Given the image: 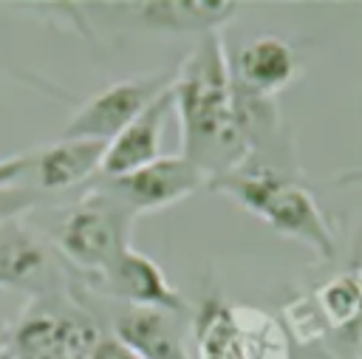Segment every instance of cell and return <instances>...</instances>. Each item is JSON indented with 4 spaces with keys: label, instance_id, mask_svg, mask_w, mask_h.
<instances>
[{
    "label": "cell",
    "instance_id": "1",
    "mask_svg": "<svg viewBox=\"0 0 362 359\" xmlns=\"http://www.w3.org/2000/svg\"><path fill=\"white\" fill-rule=\"evenodd\" d=\"M173 113L178 116L181 153L209 181L249 161V144L238 119L229 51L221 31L204 34L175 62Z\"/></svg>",
    "mask_w": 362,
    "mask_h": 359
},
{
    "label": "cell",
    "instance_id": "2",
    "mask_svg": "<svg viewBox=\"0 0 362 359\" xmlns=\"http://www.w3.org/2000/svg\"><path fill=\"white\" fill-rule=\"evenodd\" d=\"M206 189L232 198L280 237L303 243L317 260H331L337 254V232L331 218L314 192L297 181V175L246 161L235 172L212 178Z\"/></svg>",
    "mask_w": 362,
    "mask_h": 359
},
{
    "label": "cell",
    "instance_id": "3",
    "mask_svg": "<svg viewBox=\"0 0 362 359\" xmlns=\"http://www.w3.org/2000/svg\"><path fill=\"white\" fill-rule=\"evenodd\" d=\"M192 359H291L277 317L246 302H226L209 288L189 319Z\"/></svg>",
    "mask_w": 362,
    "mask_h": 359
},
{
    "label": "cell",
    "instance_id": "4",
    "mask_svg": "<svg viewBox=\"0 0 362 359\" xmlns=\"http://www.w3.org/2000/svg\"><path fill=\"white\" fill-rule=\"evenodd\" d=\"M133 220L136 215L116 195L96 187L59 218L54 229L57 252L85 283H93L124 249H130Z\"/></svg>",
    "mask_w": 362,
    "mask_h": 359
},
{
    "label": "cell",
    "instance_id": "5",
    "mask_svg": "<svg viewBox=\"0 0 362 359\" xmlns=\"http://www.w3.org/2000/svg\"><path fill=\"white\" fill-rule=\"evenodd\" d=\"M107 331L79 300L34 297L11 328L6 348L14 359H93Z\"/></svg>",
    "mask_w": 362,
    "mask_h": 359
},
{
    "label": "cell",
    "instance_id": "6",
    "mask_svg": "<svg viewBox=\"0 0 362 359\" xmlns=\"http://www.w3.org/2000/svg\"><path fill=\"white\" fill-rule=\"evenodd\" d=\"M173 79H175V65H167V68H158V71H150L141 76H130V79H119V82L102 88L90 99H85V105L68 119L62 139L110 141L147 105H153L164 90H170Z\"/></svg>",
    "mask_w": 362,
    "mask_h": 359
},
{
    "label": "cell",
    "instance_id": "7",
    "mask_svg": "<svg viewBox=\"0 0 362 359\" xmlns=\"http://www.w3.org/2000/svg\"><path fill=\"white\" fill-rule=\"evenodd\" d=\"M206 184L209 178L184 155H158L156 161L127 175L102 178L99 187L116 195L139 218L141 212H158V209L175 206L184 198L195 195L198 189H206Z\"/></svg>",
    "mask_w": 362,
    "mask_h": 359
},
{
    "label": "cell",
    "instance_id": "8",
    "mask_svg": "<svg viewBox=\"0 0 362 359\" xmlns=\"http://www.w3.org/2000/svg\"><path fill=\"white\" fill-rule=\"evenodd\" d=\"M110 336L136 359H192L178 311L122 305L110 319Z\"/></svg>",
    "mask_w": 362,
    "mask_h": 359
},
{
    "label": "cell",
    "instance_id": "9",
    "mask_svg": "<svg viewBox=\"0 0 362 359\" xmlns=\"http://www.w3.org/2000/svg\"><path fill=\"white\" fill-rule=\"evenodd\" d=\"M88 286L119 300L122 305H150V308H167L178 314L187 308L181 291L167 280L161 266L133 246L124 249L113 260V266Z\"/></svg>",
    "mask_w": 362,
    "mask_h": 359
},
{
    "label": "cell",
    "instance_id": "10",
    "mask_svg": "<svg viewBox=\"0 0 362 359\" xmlns=\"http://www.w3.org/2000/svg\"><path fill=\"white\" fill-rule=\"evenodd\" d=\"M0 286L34 297L59 294V266L48 246L20 220L0 226Z\"/></svg>",
    "mask_w": 362,
    "mask_h": 359
},
{
    "label": "cell",
    "instance_id": "11",
    "mask_svg": "<svg viewBox=\"0 0 362 359\" xmlns=\"http://www.w3.org/2000/svg\"><path fill=\"white\" fill-rule=\"evenodd\" d=\"M229 71H232V85L240 93L274 99L297 79L300 59L286 40L266 34L243 42L238 54H229Z\"/></svg>",
    "mask_w": 362,
    "mask_h": 359
},
{
    "label": "cell",
    "instance_id": "12",
    "mask_svg": "<svg viewBox=\"0 0 362 359\" xmlns=\"http://www.w3.org/2000/svg\"><path fill=\"white\" fill-rule=\"evenodd\" d=\"M173 113V93L164 90L153 105H147L124 130H119L102 155L99 175L102 178H119L127 175L161 155V133Z\"/></svg>",
    "mask_w": 362,
    "mask_h": 359
},
{
    "label": "cell",
    "instance_id": "13",
    "mask_svg": "<svg viewBox=\"0 0 362 359\" xmlns=\"http://www.w3.org/2000/svg\"><path fill=\"white\" fill-rule=\"evenodd\" d=\"M133 17L153 31L164 34H212L221 31L235 14L238 3L226 0H150V3H130Z\"/></svg>",
    "mask_w": 362,
    "mask_h": 359
},
{
    "label": "cell",
    "instance_id": "14",
    "mask_svg": "<svg viewBox=\"0 0 362 359\" xmlns=\"http://www.w3.org/2000/svg\"><path fill=\"white\" fill-rule=\"evenodd\" d=\"M107 141L99 139H59L34 150V175L42 192H59L85 184L99 172Z\"/></svg>",
    "mask_w": 362,
    "mask_h": 359
},
{
    "label": "cell",
    "instance_id": "15",
    "mask_svg": "<svg viewBox=\"0 0 362 359\" xmlns=\"http://www.w3.org/2000/svg\"><path fill=\"white\" fill-rule=\"evenodd\" d=\"M328 336H339L345 345L362 342V277L342 271L311 291Z\"/></svg>",
    "mask_w": 362,
    "mask_h": 359
},
{
    "label": "cell",
    "instance_id": "16",
    "mask_svg": "<svg viewBox=\"0 0 362 359\" xmlns=\"http://www.w3.org/2000/svg\"><path fill=\"white\" fill-rule=\"evenodd\" d=\"M280 325L288 342L300 348H314L328 339V328L311 294H294L291 300H286L280 305Z\"/></svg>",
    "mask_w": 362,
    "mask_h": 359
},
{
    "label": "cell",
    "instance_id": "17",
    "mask_svg": "<svg viewBox=\"0 0 362 359\" xmlns=\"http://www.w3.org/2000/svg\"><path fill=\"white\" fill-rule=\"evenodd\" d=\"M40 201V192H31L25 187H8L0 189V226L8 220H17V215H23L25 209H31Z\"/></svg>",
    "mask_w": 362,
    "mask_h": 359
},
{
    "label": "cell",
    "instance_id": "18",
    "mask_svg": "<svg viewBox=\"0 0 362 359\" xmlns=\"http://www.w3.org/2000/svg\"><path fill=\"white\" fill-rule=\"evenodd\" d=\"M31 170H34V150H28V153H14V155L0 158V189L17 187V181L25 178Z\"/></svg>",
    "mask_w": 362,
    "mask_h": 359
},
{
    "label": "cell",
    "instance_id": "19",
    "mask_svg": "<svg viewBox=\"0 0 362 359\" xmlns=\"http://www.w3.org/2000/svg\"><path fill=\"white\" fill-rule=\"evenodd\" d=\"M337 187H359L362 184V167H354V170H345L334 178Z\"/></svg>",
    "mask_w": 362,
    "mask_h": 359
},
{
    "label": "cell",
    "instance_id": "20",
    "mask_svg": "<svg viewBox=\"0 0 362 359\" xmlns=\"http://www.w3.org/2000/svg\"><path fill=\"white\" fill-rule=\"evenodd\" d=\"M359 277H362V249H359V254H356V269H354Z\"/></svg>",
    "mask_w": 362,
    "mask_h": 359
},
{
    "label": "cell",
    "instance_id": "21",
    "mask_svg": "<svg viewBox=\"0 0 362 359\" xmlns=\"http://www.w3.org/2000/svg\"><path fill=\"white\" fill-rule=\"evenodd\" d=\"M0 359H14V356H11V351H8V348H3V351H0Z\"/></svg>",
    "mask_w": 362,
    "mask_h": 359
},
{
    "label": "cell",
    "instance_id": "22",
    "mask_svg": "<svg viewBox=\"0 0 362 359\" xmlns=\"http://www.w3.org/2000/svg\"><path fill=\"white\" fill-rule=\"evenodd\" d=\"M308 359H331V356H308Z\"/></svg>",
    "mask_w": 362,
    "mask_h": 359
},
{
    "label": "cell",
    "instance_id": "23",
    "mask_svg": "<svg viewBox=\"0 0 362 359\" xmlns=\"http://www.w3.org/2000/svg\"><path fill=\"white\" fill-rule=\"evenodd\" d=\"M3 348H6V342H3V339H0V351H3Z\"/></svg>",
    "mask_w": 362,
    "mask_h": 359
},
{
    "label": "cell",
    "instance_id": "24",
    "mask_svg": "<svg viewBox=\"0 0 362 359\" xmlns=\"http://www.w3.org/2000/svg\"><path fill=\"white\" fill-rule=\"evenodd\" d=\"M0 331H3V319H0Z\"/></svg>",
    "mask_w": 362,
    "mask_h": 359
}]
</instances>
